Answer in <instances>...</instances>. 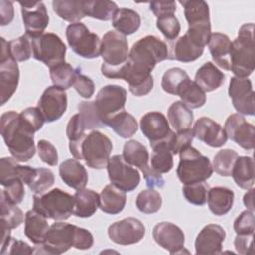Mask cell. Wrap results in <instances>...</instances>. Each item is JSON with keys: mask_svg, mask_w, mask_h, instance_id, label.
<instances>
[{"mask_svg": "<svg viewBox=\"0 0 255 255\" xmlns=\"http://www.w3.org/2000/svg\"><path fill=\"white\" fill-rule=\"evenodd\" d=\"M0 123V132L11 155L21 162L34 157L35 132L23 122L20 114L15 111L6 112L2 114Z\"/></svg>", "mask_w": 255, "mask_h": 255, "instance_id": "obj_1", "label": "cell"}, {"mask_svg": "<svg viewBox=\"0 0 255 255\" xmlns=\"http://www.w3.org/2000/svg\"><path fill=\"white\" fill-rule=\"evenodd\" d=\"M167 59L169 49L166 43L148 35L132 45L128 58V72L136 76H149L157 63Z\"/></svg>", "mask_w": 255, "mask_h": 255, "instance_id": "obj_2", "label": "cell"}, {"mask_svg": "<svg viewBox=\"0 0 255 255\" xmlns=\"http://www.w3.org/2000/svg\"><path fill=\"white\" fill-rule=\"evenodd\" d=\"M69 148L75 159H84L91 168L103 169L108 165L113 143L101 131L93 130L77 141H70Z\"/></svg>", "mask_w": 255, "mask_h": 255, "instance_id": "obj_3", "label": "cell"}, {"mask_svg": "<svg viewBox=\"0 0 255 255\" xmlns=\"http://www.w3.org/2000/svg\"><path fill=\"white\" fill-rule=\"evenodd\" d=\"M254 24H243L237 38L232 42L230 52V71L235 77L248 78L255 66Z\"/></svg>", "mask_w": 255, "mask_h": 255, "instance_id": "obj_4", "label": "cell"}, {"mask_svg": "<svg viewBox=\"0 0 255 255\" xmlns=\"http://www.w3.org/2000/svg\"><path fill=\"white\" fill-rule=\"evenodd\" d=\"M183 6L184 16L188 23L186 35L197 45L205 47L211 36V25L208 4L203 0L179 1Z\"/></svg>", "mask_w": 255, "mask_h": 255, "instance_id": "obj_5", "label": "cell"}, {"mask_svg": "<svg viewBox=\"0 0 255 255\" xmlns=\"http://www.w3.org/2000/svg\"><path fill=\"white\" fill-rule=\"evenodd\" d=\"M212 172L213 168L209 158L193 146L189 145L179 151L176 174L183 184L205 181L212 175Z\"/></svg>", "mask_w": 255, "mask_h": 255, "instance_id": "obj_6", "label": "cell"}, {"mask_svg": "<svg viewBox=\"0 0 255 255\" xmlns=\"http://www.w3.org/2000/svg\"><path fill=\"white\" fill-rule=\"evenodd\" d=\"M33 208L46 218L66 220L74 214V196L60 188H54L43 194H34Z\"/></svg>", "mask_w": 255, "mask_h": 255, "instance_id": "obj_7", "label": "cell"}, {"mask_svg": "<svg viewBox=\"0 0 255 255\" xmlns=\"http://www.w3.org/2000/svg\"><path fill=\"white\" fill-rule=\"evenodd\" d=\"M77 226L66 222H55L46 234L45 240L41 244L35 245L34 254L59 255L74 247Z\"/></svg>", "mask_w": 255, "mask_h": 255, "instance_id": "obj_8", "label": "cell"}, {"mask_svg": "<svg viewBox=\"0 0 255 255\" xmlns=\"http://www.w3.org/2000/svg\"><path fill=\"white\" fill-rule=\"evenodd\" d=\"M66 38L70 48L82 58L95 59L101 55L99 36L92 33L81 22L72 23L67 27Z\"/></svg>", "mask_w": 255, "mask_h": 255, "instance_id": "obj_9", "label": "cell"}, {"mask_svg": "<svg viewBox=\"0 0 255 255\" xmlns=\"http://www.w3.org/2000/svg\"><path fill=\"white\" fill-rule=\"evenodd\" d=\"M123 157L128 163L140 169L148 188H161L164 186V179L161 173L155 171L148 164V151L142 143L134 139L127 141L123 148Z\"/></svg>", "mask_w": 255, "mask_h": 255, "instance_id": "obj_10", "label": "cell"}, {"mask_svg": "<svg viewBox=\"0 0 255 255\" xmlns=\"http://www.w3.org/2000/svg\"><path fill=\"white\" fill-rule=\"evenodd\" d=\"M33 47V57L52 68L65 62L66 45L61 38L54 33H44L43 35L31 39Z\"/></svg>", "mask_w": 255, "mask_h": 255, "instance_id": "obj_11", "label": "cell"}, {"mask_svg": "<svg viewBox=\"0 0 255 255\" xmlns=\"http://www.w3.org/2000/svg\"><path fill=\"white\" fill-rule=\"evenodd\" d=\"M128 43L126 36L117 31H108L101 40L102 67L116 69L124 65L128 58Z\"/></svg>", "mask_w": 255, "mask_h": 255, "instance_id": "obj_12", "label": "cell"}, {"mask_svg": "<svg viewBox=\"0 0 255 255\" xmlns=\"http://www.w3.org/2000/svg\"><path fill=\"white\" fill-rule=\"evenodd\" d=\"M127 101V90L119 85H107L97 94L95 105L103 124L115 115L125 111Z\"/></svg>", "mask_w": 255, "mask_h": 255, "instance_id": "obj_13", "label": "cell"}, {"mask_svg": "<svg viewBox=\"0 0 255 255\" xmlns=\"http://www.w3.org/2000/svg\"><path fill=\"white\" fill-rule=\"evenodd\" d=\"M107 170L111 183L125 192L134 190L140 182L138 170L128 163L123 155L116 154L110 157Z\"/></svg>", "mask_w": 255, "mask_h": 255, "instance_id": "obj_14", "label": "cell"}, {"mask_svg": "<svg viewBox=\"0 0 255 255\" xmlns=\"http://www.w3.org/2000/svg\"><path fill=\"white\" fill-rule=\"evenodd\" d=\"M19 4L26 35L30 39L43 35L49 24V16L45 4L42 1L19 2Z\"/></svg>", "mask_w": 255, "mask_h": 255, "instance_id": "obj_15", "label": "cell"}, {"mask_svg": "<svg viewBox=\"0 0 255 255\" xmlns=\"http://www.w3.org/2000/svg\"><path fill=\"white\" fill-rule=\"evenodd\" d=\"M108 235L116 244L131 245L143 239L145 227L137 218L128 217L111 224L108 228Z\"/></svg>", "mask_w": 255, "mask_h": 255, "instance_id": "obj_16", "label": "cell"}, {"mask_svg": "<svg viewBox=\"0 0 255 255\" xmlns=\"http://www.w3.org/2000/svg\"><path fill=\"white\" fill-rule=\"evenodd\" d=\"M140 129L149 140L150 146L162 141H171L175 135L169 128L167 119L159 112H149L143 115L140 119Z\"/></svg>", "mask_w": 255, "mask_h": 255, "instance_id": "obj_17", "label": "cell"}, {"mask_svg": "<svg viewBox=\"0 0 255 255\" xmlns=\"http://www.w3.org/2000/svg\"><path fill=\"white\" fill-rule=\"evenodd\" d=\"M232 105L238 114L253 116L255 112L254 91L252 83L248 78L232 77L228 88Z\"/></svg>", "mask_w": 255, "mask_h": 255, "instance_id": "obj_18", "label": "cell"}, {"mask_svg": "<svg viewBox=\"0 0 255 255\" xmlns=\"http://www.w3.org/2000/svg\"><path fill=\"white\" fill-rule=\"evenodd\" d=\"M67 105L68 99L65 90L54 85L46 88L38 102V108L47 123L58 121L65 114Z\"/></svg>", "mask_w": 255, "mask_h": 255, "instance_id": "obj_19", "label": "cell"}, {"mask_svg": "<svg viewBox=\"0 0 255 255\" xmlns=\"http://www.w3.org/2000/svg\"><path fill=\"white\" fill-rule=\"evenodd\" d=\"M224 130L227 138H230L243 149L251 150L254 148L255 127L240 114H232L227 118Z\"/></svg>", "mask_w": 255, "mask_h": 255, "instance_id": "obj_20", "label": "cell"}, {"mask_svg": "<svg viewBox=\"0 0 255 255\" xmlns=\"http://www.w3.org/2000/svg\"><path fill=\"white\" fill-rule=\"evenodd\" d=\"M154 241L170 254L184 252L185 237L183 231L175 224L167 221L157 223L152 229Z\"/></svg>", "mask_w": 255, "mask_h": 255, "instance_id": "obj_21", "label": "cell"}, {"mask_svg": "<svg viewBox=\"0 0 255 255\" xmlns=\"http://www.w3.org/2000/svg\"><path fill=\"white\" fill-rule=\"evenodd\" d=\"M226 237L225 230L218 224H207L198 233L195 239V253L197 255L219 254Z\"/></svg>", "mask_w": 255, "mask_h": 255, "instance_id": "obj_22", "label": "cell"}, {"mask_svg": "<svg viewBox=\"0 0 255 255\" xmlns=\"http://www.w3.org/2000/svg\"><path fill=\"white\" fill-rule=\"evenodd\" d=\"M192 130L194 137L211 147H221L227 141L224 128L207 117L199 118Z\"/></svg>", "mask_w": 255, "mask_h": 255, "instance_id": "obj_23", "label": "cell"}, {"mask_svg": "<svg viewBox=\"0 0 255 255\" xmlns=\"http://www.w3.org/2000/svg\"><path fill=\"white\" fill-rule=\"evenodd\" d=\"M20 178L34 194H43L50 189L54 182L55 176L49 168H33L28 165H20Z\"/></svg>", "mask_w": 255, "mask_h": 255, "instance_id": "obj_24", "label": "cell"}, {"mask_svg": "<svg viewBox=\"0 0 255 255\" xmlns=\"http://www.w3.org/2000/svg\"><path fill=\"white\" fill-rule=\"evenodd\" d=\"M20 79L19 67L10 56L0 58L1 105H4L14 95Z\"/></svg>", "mask_w": 255, "mask_h": 255, "instance_id": "obj_25", "label": "cell"}, {"mask_svg": "<svg viewBox=\"0 0 255 255\" xmlns=\"http://www.w3.org/2000/svg\"><path fill=\"white\" fill-rule=\"evenodd\" d=\"M61 179L71 188L83 189L88 183V172L77 159H67L59 166Z\"/></svg>", "mask_w": 255, "mask_h": 255, "instance_id": "obj_26", "label": "cell"}, {"mask_svg": "<svg viewBox=\"0 0 255 255\" xmlns=\"http://www.w3.org/2000/svg\"><path fill=\"white\" fill-rule=\"evenodd\" d=\"M213 62L220 68L230 71V52L232 42L222 33H213L207 43Z\"/></svg>", "mask_w": 255, "mask_h": 255, "instance_id": "obj_27", "label": "cell"}, {"mask_svg": "<svg viewBox=\"0 0 255 255\" xmlns=\"http://www.w3.org/2000/svg\"><path fill=\"white\" fill-rule=\"evenodd\" d=\"M204 48L197 45L186 34L178 38L170 46L169 59L183 63H189L202 56Z\"/></svg>", "mask_w": 255, "mask_h": 255, "instance_id": "obj_28", "label": "cell"}, {"mask_svg": "<svg viewBox=\"0 0 255 255\" xmlns=\"http://www.w3.org/2000/svg\"><path fill=\"white\" fill-rule=\"evenodd\" d=\"M24 221V233L26 237L35 245L43 243L50 227L47 218L33 208L26 212Z\"/></svg>", "mask_w": 255, "mask_h": 255, "instance_id": "obj_29", "label": "cell"}, {"mask_svg": "<svg viewBox=\"0 0 255 255\" xmlns=\"http://www.w3.org/2000/svg\"><path fill=\"white\" fill-rule=\"evenodd\" d=\"M234 202V192L223 186L209 188L207 194V203L209 210L217 216L228 213Z\"/></svg>", "mask_w": 255, "mask_h": 255, "instance_id": "obj_30", "label": "cell"}, {"mask_svg": "<svg viewBox=\"0 0 255 255\" xmlns=\"http://www.w3.org/2000/svg\"><path fill=\"white\" fill-rule=\"evenodd\" d=\"M225 80V75L213 63L206 62L195 74L194 82L203 92H212L218 89Z\"/></svg>", "mask_w": 255, "mask_h": 255, "instance_id": "obj_31", "label": "cell"}, {"mask_svg": "<svg viewBox=\"0 0 255 255\" xmlns=\"http://www.w3.org/2000/svg\"><path fill=\"white\" fill-rule=\"evenodd\" d=\"M127 202L126 192L113 184L106 185L100 193V209L108 214H118L123 211Z\"/></svg>", "mask_w": 255, "mask_h": 255, "instance_id": "obj_32", "label": "cell"}, {"mask_svg": "<svg viewBox=\"0 0 255 255\" xmlns=\"http://www.w3.org/2000/svg\"><path fill=\"white\" fill-rule=\"evenodd\" d=\"M100 195L92 189H79L74 194V214L78 217H91L98 209Z\"/></svg>", "mask_w": 255, "mask_h": 255, "instance_id": "obj_33", "label": "cell"}, {"mask_svg": "<svg viewBox=\"0 0 255 255\" xmlns=\"http://www.w3.org/2000/svg\"><path fill=\"white\" fill-rule=\"evenodd\" d=\"M167 118L169 124L176 132L190 129L194 120L191 109L181 101H175L169 106L167 110Z\"/></svg>", "mask_w": 255, "mask_h": 255, "instance_id": "obj_34", "label": "cell"}, {"mask_svg": "<svg viewBox=\"0 0 255 255\" xmlns=\"http://www.w3.org/2000/svg\"><path fill=\"white\" fill-rule=\"evenodd\" d=\"M54 12L63 20L78 23L86 17L85 0H54Z\"/></svg>", "mask_w": 255, "mask_h": 255, "instance_id": "obj_35", "label": "cell"}, {"mask_svg": "<svg viewBox=\"0 0 255 255\" xmlns=\"http://www.w3.org/2000/svg\"><path fill=\"white\" fill-rule=\"evenodd\" d=\"M237 186L242 189H250L254 185V161L250 156H238L231 172Z\"/></svg>", "mask_w": 255, "mask_h": 255, "instance_id": "obj_36", "label": "cell"}, {"mask_svg": "<svg viewBox=\"0 0 255 255\" xmlns=\"http://www.w3.org/2000/svg\"><path fill=\"white\" fill-rule=\"evenodd\" d=\"M141 19L137 12L128 8H121L112 19L113 27L124 36L135 33L140 27Z\"/></svg>", "mask_w": 255, "mask_h": 255, "instance_id": "obj_37", "label": "cell"}, {"mask_svg": "<svg viewBox=\"0 0 255 255\" xmlns=\"http://www.w3.org/2000/svg\"><path fill=\"white\" fill-rule=\"evenodd\" d=\"M174 138V137H173ZM172 141H162L151 145V167L158 173H167L173 167V153L171 150Z\"/></svg>", "mask_w": 255, "mask_h": 255, "instance_id": "obj_38", "label": "cell"}, {"mask_svg": "<svg viewBox=\"0 0 255 255\" xmlns=\"http://www.w3.org/2000/svg\"><path fill=\"white\" fill-rule=\"evenodd\" d=\"M106 126H109L119 136L123 138L131 137L138 129L137 122L134 117L126 111H122L112 117L107 122Z\"/></svg>", "mask_w": 255, "mask_h": 255, "instance_id": "obj_39", "label": "cell"}, {"mask_svg": "<svg viewBox=\"0 0 255 255\" xmlns=\"http://www.w3.org/2000/svg\"><path fill=\"white\" fill-rule=\"evenodd\" d=\"M118 10V5L113 1L85 0L86 16L94 19L102 21L112 20Z\"/></svg>", "mask_w": 255, "mask_h": 255, "instance_id": "obj_40", "label": "cell"}, {"mask_svg": "<svg viewBox=\"0 0 255 255\" xmlns=\"http://www.w3.org/2000/svg\"><path fill=\"white\" fill-rule=\"evenodd\" d=\"M177 96L180 97L181 102H183L189 109L201 108L206 102L205 92H203L195 82L190 79L182 85Z\"/></svg>", "mask_w": 255, "mask_h": 255, "instance_id": "obj_41", "label": "cell"}, {"mask_svg": "<svg viewBox=\"0 0 255 255\" xmlns=\"http://www.w3.org/2000/svg\"><path fill=\"white\" fill-rule=\"evenodd\" d=\"M1 208V224L6 225L10 229H15L21 225L24 220V214L17 204L11 203L6 199L4 194L0 193Z\"/></svg>", "mask_w": 255, "mask_h": 255, "instance_id": "obj_42", "label": "cell"}, {"mask_svg": "<svg viewBox=\"0 0 255 255\" xmlns=\"http://www.w3.org/2000/svg\"><path fill=\"white\" fill-rule=\"evenodd\" d=\"M137 209L145 214H152L157 212L162 205V198L158 191L154 188L141 190L135 200Z\"/></svg>", "mask_w": 255, "mask_h": 255, "instance_id": "obj_43", "label": "cell"}, {"mask_svg": "<svg viewBox=\"0 0 255 255\" xmlns=\"http://www.w3.org/2000/svg\"><path fill=\"white\" fill-rule=\"evenodd\" d=\"M75 76L76 69L67 62L50 68V77L53 85L63 90H67L73 86Z\"/></svg>", "mask_w": 255, "mask_h": 255, "instance_id": "obj_44", "label": "cell"}, {"mask_svg": "<svg viewBox=\"0 0 255 255\" xmlns=\"http://www.w3.org/2000/svg\"><path fill=\"white\" fill-rule=\"evenodd\" d=\"M189 79V76L183 69L171 68L163 74L161 79V88L164 92L177 96L179 89Z\"/></svg>", "mask_w": 255, "mask_h": 255, "instance_id": "obj_45", "label": "cell"}, {"mask_svg": "<svg viewBox=\"0 0 255 255\" xmlns=\"http://www.w3.org/2000/svg\"><path fill=\"white\" fill-rule=\"evenodd\" d=\"M79 115L86 129H96L105 127L97 111L94 101H82L78 105Z\"/></svg>", "mask_w": 255, "mask_h": 255, "instance_id": "obj_46", "label": "cell"}, {"mask_svg": "<svg viewBox=\"0 0 255 255\" xmlns=\"http://www.w3.org/2000/svg\"><path fill=\"white\" fill-rule=\"evenodd\" d=\"M8 50L10 57L16 62H24L32 57L33 47L32 41L27 35L20 36L8 42Z\"/></svg>", "mask_w": 255, "mask_h": 255, "instance_id": "obj_47", "label": "cell"}, {"mask_svg": "<svg viewBox=\"0 0 255 255\" xmlns=\"http://www.w3.org/2000/svg\"><path fill=\"white\" fill-rule=\"evenodd\" d=\"M238 154L233 149H221L213 158L212 168L221 176H231L233 165L235 163Z\"/></svg>", "mask_w": 255, "mask_h": 255, "instance_id": "obj_48", "label": "cell"}, {"mask_svg": "<svg viewBox=\"0 0 255 255\" xmlns=\"http://www.w3.org/2000/svg\"><path fill=\"white\" fill-rule=\"evenodd\" d=\"M209 186L205 181L195 182L190 184H184L182 187V193L185 199L194 205H204L207 202Z\"/></svg>", "mask_w": 255, "mask_h": 255, "instance_id": "obj_49", "label": "cell"}, {"mask_svg": "<svg viewBox=\"0 0 255 255\" xmlns=\"http://www.w3.org/2000/svg\"><path fill=\"white\" fill-rule=\"evenodd\" d=\"M156 27L168 41L175 40L178 37L181 29L180 23L174 14L157 18Z\"/></svg>", "mask_w": 255, "mask_h": 255, "instance_id": "obj_50", "label": "cell"}, {"mask_svg": "<svg viewBox=\"0 0 255 255\" xmlns=\"http://www.w3.org/2000/svg\"><path fill=\"white\" fill-rule=\"evenodd\" d=\"M17 161L14 157H2L0 159V184L3 187L20 178V164Z\"/></svg>", "mask_w": 255, "mask_h": 255, "instance_id": "obj_51", "label": "cell"}, {"mask_svg": "<svg viewBox=\"0 0 255 255\" xmlns=\"http://www.w3.org/2000/svg\"><path fill=\"white\" fill-rule=\"evenodd\" d=\"M233 228L239 235L254 234L255 230V217L254 213L250 210L242 211L239 216L234 220Z\"/></svg>", "mask_w": 255, "mask_h": 255, "instance_id": "obj_52", "label": "cell"}, {"mask_svg": "<svg viewBox=\"0 0 255 255\" xmlns=\"http://www.w3.org/2000/svg\"><path fill=\"white\" fill-rule=\"evenodd\" d=\"M23 122L34 131H38L46 122L40 109L38 107H29L20 113Z\"/></svg>", "mask_w": 255, "mask_h": 255, "instance_id": "obj_53", "label": "cell"}, {"mask_svg": "<svg viewBox=\"0 0 255 255\" xmlns=\"http://www.w3.org/2000/svg\"><path fill=\"white\" fill-rule=\"evenodd\" d=\"M73 87L81 97L86 99L91 98L95 92V84L93 80L88 76L82 74L80 68L76 69V76Z\"/></svg>", "mask_w": 255, "mask_h": 255, "instance_id": "obj_54", "label": "cell"}, {"mask_svg": "<svg viewBox=\"0 0 255 255\" xmlns=\"http://www.w3.org/2000/svg\"><path fill=\"white\" fill-rule=\"evenodd\" d=\"M1 192L4 194L8 201L14 204H19L22 202L25 196L24 182L22 179L17 178L4 186V189H2Z\"/></svg>", "mask_w": 255, "mask_h": 255, "instance_id": "obj_55", "label": "cell"}, {"mask_svg": "<svg viewBox=\"0 0 255 255\" xmlns=\"http://www.w3.org/2000/svg\"><path fill=\"white\" fill-rule=\"evenodd\" d=\"M40 159L48 165L55 166L58 163V152L56 147L46 139H40L37 143Z\"/></svg>", "mask_w": 255, "mask_h": 255, "instance_id": "obj_56", "label": "cell"}, {"mask_svg": "<svg viewBox=\"0 0 255 255\" xmlns=\"http://www.w3.org/2000/svg\"><path fill=\"white\" fill-rule=\"evenodd\" d=\"M85 126L82 122V119L78 114L74 115L68 125H67V128H66V134H67V137L70 141H77L79 140L80 138H82L86 133H85Z\"/></svg>", "mask_w": 255, "mask_h": 255, "instance_id": "obj_57", "label": "cell"}, {"mask_svg": "<svg viewBox=\"0 0 255 255\" xmlns=\"http://www.w3.org/2000/svg\"><path fill=\"white\" fill-rule=\"evenodd\" d=\"M193 138H194V134L191 128L188 130L176 132L171 144V150L173 155L179 153V151H181L183 148L189 146Z\"/></svg>", "mask_w": 255, "mask_h": 255, "instance_id": "obj_58", "label": "cell"}, {"mask_svg": "<svg viewBox=\"0 0 255 255\" xmlns=\"http://www.w3.org/2000/svg\"><path fill=\"white\" fill-rule=\"evenodd\" d=\"M150 11L156 18L172 15L176 11V4L174 1H152L149 3Z\"/></svg>", "mask_w": 255, "mask_h": 255, "instance_id": "obj_59", "label": "cell"}, {"mask_svg": "<svg viewBox=\"0 0 255 255\" xmlns=\"http://www.w3.org/2000/svg\"><path fill=\"white\" fill-rule=\"evenodd\" d=\"M93 244H94V237L92 233L88 229L77 226L74 247L80 250H87V249H90L93 246Z\"/></svg>", "mask_w": 255, "mask_h": 255, "instance_id": "obj_60", "label": "cell"}, {"mask_svg": "<svg viewBox=\"0 0 255 255\" xmlns=\"http://www.w3.org/2000/svg\"><path fill=\"white\" fill-rule=\"evenodd\" d=\"M1 254H34V249L26 242L12 238L9 245Z\"/></svg>", "mask_w": 255, "mask_h": 255, "instance_id": "obj_61", "label": "cell"}, {"mask_svg": "<svg viewBox=\"0 0 255 255\" xmlns=\"http://www.w3.org/2000/svg\"><path fill=\"white\" fill-rule=\"evenodd\" d=\"M253 236L254 234L236 235L234 239V246L239 254L246 255L253 253Z\"/></svg>", "mask_w": 255, "mask_h": 255, "instance_id": "obj_62", "label": "cell"}, {"mask_svg": "<svg viewBox=\"0 0 255 255\" xmlns=\"http://www.w3.org/2000/svg\"><path fill=\"white\" fill-rule=\"evenodd\" d=\"M0 16L1 26L9 25L14 19V7L11 1L1 0L0 1Z\"/></svg>", "mask_w": 255, "mask_h": 255, "instance_id": "obj_63", "label": "cell"}, {"mask_svg": "<svg viewBox=\"0 0 255 255\" xmlns=\"http://www.w3.org/2000/svg\"><path fill=\"white\" fill-rule=\"evenodd\" d=\"M253 194H254V188H250L248 189V191L245 193L244 197H243V202L244 205L247 207L248 210L250 211H254V204H253Z\"/></svg>", "mask_w": 255, "mask_h": 255, "instance_id": "obj_64", "label": "cell"}]
</instances>
